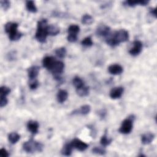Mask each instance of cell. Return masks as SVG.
<instances>
[{
  "mask_svg": "<svg viewBox=\"0 0 157 157\" xmlns=\"http://www.w3.org/2000/svg\"><path fill=\"white\" fill-rule=\"evenodd\" d=\"M155 138V135L152 133H147L143 135L141 137V141L142 143L144 145H147L150 144Z\"/></svg>",
  "mask_w": 157,
  "mask_h": 157,
  "instance_id": "cell-14",
  "label": "cell"
},
{
  "mask_svg": "<svg viewBox=\"0 0 157 157\" xmlns=\"http://www.w3.org/2000/svg\"><path fill=\"white\" fill-rule=\"evenodd\" d=\"M110 31H111V29L109 27L106 26V25H103V26L100 27L97 29L96 33L99 36L107 37L110 34Z\"/></svg>",
  "mask_w": 157,
  "mask_h": 157,
  "instance_id": "cell-15",
  "label": "cell"
},
{
  "mask_svg": "<svg viewBox=\"0 0 157 157\" xmlns=\"http://www.w3.org/2000/svg\"><path fill=\"white\" fill-rule=\"evenodd\" d=\"M68 96V92L66 90H60L59 92H58L56 98L57 101L60 103H63L67 101V98Z\"/></svg>",
  "mask_w": 157,
  "mask_h": 157,
  "instance_id": "cell-16",
  "label": "cell"
},
{
  "mask_svg": "<svg viewBox=\"0 0 157 157\" xmlns=\"http://www.w3.org/2000/svg\"><path fill=\"white\" fill-rule=\"evenodd\" d=\"M112 139H109L107 137V136H106V135L103 136L101 138V140H100V143H101V144L104 146V147H106L107 145H109L111 142H112Z\"/></svg>",
  "mask_w": 157,
  "mask_h": 157,
  "instance_id": "cell-28",
  "label": "cell"
},
{
  "mask_svg": "<svg viewBox=\"0 0 157 157\" xmlns=\"http://www.w3.org/2000/svg\"><path fill=\"white\" fill-rule=\"evenodd\" d=\"M0 155L2 157H7L9 156V154L4 148H1V149L0 150Z\"/></svg>",
  "mask_w": 157,
  "mask_h": 157,
  "instance_id": "cell-36",
  "label": "cell"
},
{
  "mask_svg": "<svg viewBox=\"0 0 157 157\" xmlns=\"http://www.w3.org/2000/svg\"><path fill=\"white\" fill-rule=\"evenodd\" d=\"M148 3V1H145V0H140V1H132V0H128V1H126L124 4L127 6H130V7H134L137 4L142 5V6H145Z\"/></svg>",
  "mask_w": 157,
  "mask_h": 157,
  "instance_id": "cell-18",
  "label": "cell"
},
{
  "mask_svg": "<svg viewBox=\"0 0 157 157\" xmlns=\"http://www.w3.org/2000/svg\"><path fill=\"white\" fill-rule=\"evenodd\" d=\"M39 72V67L37 66H33L30 68L28 70V76L30 80L36 79Z\"/></svg>",
  "mask_w": 157,
  "mask_h": 157,
  "instance_id": "cell-13",
  "label": "cell"
},
{
  "mask_svg": "<svg viewBox=\"0 0 157 157\" xmlns=\"http://www.w3.org/2000/svg\"><path fill=\"white\" fill-rule=\"evenodd\" d=\"M29 87L31 90H35L38 87V82L36 79H31L29 83Z\"/></svg>",
  "mask_w": 157,
  "mask_h": 157,
  "instance_id": "cell-32",
  "label": "cell"
},
{
  "mask_svg": "<svg viewBox=\"0 0 157 157\" xmlns=\"http://www.w3.org/2000/svg\"><path fill=\"white\" fill-rule=\"evenodd\" d=\"M72 83L74 86L76 88V89L79 88L84 85V83L83 80H82L80 77H75L72 80Z\"/></svg>",
  "mask_w": 157,
  "mask_h": 157,
  "instance_id": "cell-25",
  "label": "cell"
},
{
  "mask_svg": "<svg viewBox=\"0 0 157 157\" xmlns=\"http://www.w3.org/2000/svg\"><path fill=\"white\" fill-rule=\"evenodd\" d=\"M0 3H1V6L4 11H7L9 9L11 4L10 2L9 1H7V0H5V1H1Z\"/></svg>",
  "mask_w": 157,
  "mask_h": 157,
  "instance_id": "cell-33",
  "label": "cell"
},
{
  "mask_svg": "<svg viewBox=\"0 0 157 157\" xmlns=\"http://www.w3.org/2000/svg\"><path fill=\"white\" fill-rule=\"evenodd\" d=\"M56 60L52 56H46L44 58L43 60V64L44 67L47 68L48 70H51L52 69L55 63Z\"/></svg>",
  "mask_w": 157,
  "mask_h": 157,
  "instance_id": "cell-9",
  "label": "cell"
},
{
  "mask_svg": "<svg viewBox=\"0 0 157 157\" xmlns=\"http://www.w3.org/2000/svg\"><path fill=\"white\" fill-rule=\"evenodd\" d=\"M135 120L134 115H130L127 119L124 120L122 125L119 130V131L122 134L127 135L131 133L133 129V123Z\"/></svg>",
  "mask_w": 157,
  "mask_h": 157,
  "instance_id": "cell-4",
  "label": "cell"
},
{
  "mask_svg": "<svg viewBox=\"0 0 157 157\" xmlns=\"http://www.w3.org/2000/svg\"><path fill=\"white\" fill-rule=\"evenodd\" d=\"M71 144L73 147V148H75L77 150L81 152L85 150L88 147V144H87L83 141H82L81 140L79 139H74V140H72Z\"/></svg>",
  "mask_w": 157,
  "mask_h": 157,
  "instance_id": "cell-7",
  "label": "cell"
},
{
  "mask_svg": "<svg viewBox=\"0 0 157 157\" xmlns=\"http://www.w3.org/2000/svg\"><path fill=\"white\" fill-rule=\"evenodd\" d=\"M23 148L27 153H33L35 151L41 152L43 150V145L40 143L35 141L31 139L28 141L23 143Z\"/></svg>",
  "mask_w": 157,
  "mask_h": 157,
  "instance_id": "cell-3",
  "label": "cell"
},
{
  "mask_svg": "<svg viewBox=\"0 0 157 157\" xmlns=\"http://www.w3.org/2000/svg\"><path fill=\"white\" fill-rule=\"evenodd\" d=\"M112 37L119 44H120V43L126 42L128 40L129 34L127 31L125 30H121L115 32Z\"/></svg>",
  "mask_w": 157,
  "mask_h": 157,
  "instance_id": "cell-5",
  "label": "cell"
},
{
  "mask_svg": "<svg viewBox=\"0 0 157 157\" xmlns=\"http://www.w3.org/2000/svg\"><path fill=\"white\" fill-rule=\"evenodd\" d=\"M124 89L122 87H115L111 90L110 92V97L112 99L120 98L123 95Z\"/></svg>",
  "mask_w": 157,
  "mask_h": 157,
  "instance_id": "cell-10",
  "label": "cell"
},
{
  "mask_svg": "<svg viewBox=\"0 0 157 157\" xmlns=\"http://www.w3.org/2000/svg\"><path fill=\"white\" fill-rule=\"evenodd\" d=\"M80 31V27L77 25H72L68 28V32L69 35H77Z\"/></svg>",
  "mask_w": 157,
  "mask_h": 157,
  "instance_id": "cell-26",
  "label": "cell"
},
{
  "mask_svg": "<svg viewBox=\"0 0 157 157\" xmlns=\"http://www.w3.org/2000/svg\"><path fill=\"white\" fill-rule=\"evenodd\" d=\"M27 128L33 135H36L38 132L39 123L36 121L30 120L27 123Z\"/></svg>",
  "mask_w": 157,
  "mask_h": 157,
  "instance_id": "cell-11",
  "label": "cell"
},
{
  "mask_svg": "<svg viewBox=\"0 0 157 157\" xmlns=\"http://www.w3.org/2000/svg\"><path fill=\"white\" fill-rule=\"evenodd\" d=\"M108 71L109 73L113 74V75H119V74L122 73L123 69L120 65L115 64L109 66L108 68Z\"/></svg>",
  "mask_w": 157,
  "mask_h": 157,
  "instance_id": "cell-12",
  "label": "cell"
},
{
  "mask_svg": "<svg viewBox=\"0 0 157 157\" xmlns=\"http://www.w3.org/2000/svg\"><path fill=\"white\" fill-rule=\"evenodd\" d=\"M73 147L72 146L71 144H67L63 147V149L61 150V153L63 155L65 156H69L71 155L72 150Z\"/></svg>",
  "mask_w": 157,
  "mask_h": 157,
  "instance_id": "cell-21",
  "label": "cell"
},
{
  "mask_svg": "<svg viewBox=\"0 0 157 157\" xmlns=\"http://www.w3.org/2000/svg\"><path fill=\"white\" fill-rule=\"evenodd\" d=\"M91 111V107L89 105H84L82 106L80 109L79 110H76L74 112V114H75L76 112L82 115H87L88 114H89V112Z\"/></svg>",
  "mask_w": 157,
  "mask_h": 157,
  "instance_id": "cell-22",
  "label": "cell"
},
{
  "mask_svg": "<svg viewBox=\"0 0 157 157\" xmlns=\"http://www.w3.org/2000/svg\"><path fill=\"white\" fill-rule=\"evenodd\" d=\"M106 112H104L103 110H102V111L100 112V113L99 114V115H100V116L101 118H103V119H104V117H105V115H106Z\"/></svg>",
  "mask_w": 157,
  "mask_h": 157,
  "instance_id": "cell-38",
  "label": "cell"
},
{
  "mask_svg": "<svg viewBox=\"0 0 157 157\" xmlns=\"http://www.w3.org/2000/svg\"><path fill=\"white\" fill-rule=\"evenodd\" d=\"M56 55L61 59L65 57L66 55H67V50L64 47H60L59 48H57L55 51Z\"/></svg>",
  "mask_w": 157,
  "mask_h": 157,
  "instance_id": "cell-27",
  "label": "cell"
},
{
  "mask_svg": "<svg viewBox=\"0 0 157 157\" xmlns=\"http://www.w3.org/2000/svg\"><path fill=\"white\" fill-rule=\"evenodd\" d=\"M76 92L78 95H79L80 96L85 97L88 95L89 94V88L88 87L84 85L83 87L76 89Z\"/></svg>",
  "mask_w": 157,
  "mask_h": 157,
  "instance_id": "cell-20",
  "label": "cell"
},
{
  "mask_svg": "<svg viewBox=\"0 0 157 157\" xmlns=\"http://www.w3.org/2000/svg\"><path fill=\"white\" fill-rule=\"evenodd\" d=\"M20 138V136L15 132H12V133H10L8 136V139H9V142L12 144H15L17 143Z\"/></svg>",
  "mask_w": 157,
  "mask_h": 157,
  "instance_id": "cell-19",
  "label": "cell"
},
{
  "mask_svg": "<svg viewBox=\"0 0 157 157\" xmlns=\"http://www.w3.org/2000/svg\"><path fill=\"white\" fill-rule=\"evenodd\" d=\"M17 28L18 24L17 23L8 22L6 24L5 31L9 35L11 41H17L22 36V33L17 31Z\"/></svg>",
  "mask_w": 157,
  "mask_h": 157,
  "instance_id": "cell-2",
  "label": "cell"
},
{
  "mask_svg": "<svg viewBox=\"0 0 157 157\" xmlns=\"http://www.w3.org/2000/svg\"><path fill=\"white\" fill-rule=\"evenodd\" d=\"M46 19H42L38 23V30L35 38L41 43H44L48 36L47 28L48 27Z\"/></svg>",
  "mask_w": 157,
  "mask_h": 157,
  "instance_id": "cell-1",
  "label": "cell"
},
{
  "mask_svg": "<svg viewBox=\"0 0 157 157\" xmlns=\"http://www.w3.org/2000/svg\"><path fill=\"white\" fill-rule=\"evenodd\" d=\"M64 68V64L62 61H56L52 69H51L52 72L54 74L55 78L56 80L60 79V75L63 72Z\"/></svg>",
  "mask_w": 157,
  "mask_h": 157,
  "instance_id": "cell-6",
  "label": "cell"
},
{
  "mask_svg": "<svg viewBox=\"0 0 157 157\" xmlns=\"http://www.w3.org/2000/svg\"><path fill=\"white\" fill-rule=\"evenodd\" d=\"M150 12L153 16L156 17V8H152V9H150Z\"/></svg>",
  "mask_w": 157,
  "mask_h": 157,
  "instance_id": "cell-37",
  "label": "cell"
},
{
  "mask_svg": "<svg viewBox=\"0 0 157 157\" xmlns=\"http://www.w3.org/2000/svg\"><path fill=\"white\" fill-rule=\"evenodd\" d=\"M143 44L139 41H135L133 43V47L129 51V53L132 56H137L142 51Z\"/></svg>",
  "mask_w": 157,
  "mask_h": 157,
  "instance_id": "cell-8",
  "label": "cell"
},
{
  "mask_svg": "<svg viewBox=\"0 0 157 157\" xmlns=\"http://www.w3.org/2000/svg\"><path fill=\"white\" fill-rule=\"evenodd\" d=\"M26 7L28 11L35 13L37 12V7L33 1H27L26 2Z\"/></svg>",
  "mask_w": 157,
  "mask_h": 157,
  "instance_id": "cell-23",
  "label": "cell"
},
{
  "mask_svg": "<svg viewBox=\"0 0 157 157\" xmlns=\"http://www.w3.org/2000/svg\"><path fill=\"white\" fill-rule=\"evenodd\" d=\"M93 22V17L89 14H85L82 17V23L85 25H90Z\"/></svg>",
  "mask_w": 157,
  "mask_h": 157,
  "instance_id": "cell-24",
  "label": "cell"
},
{
  "mask_svg": "<svg viewBox=\"0 0 157 157\" xmlns=\"http://www.w3.org/2000/svg\"><path fill=\"white\" fill-rule=\"evenodd\" d=\"M92 152L95 154H98L103 155L106 154V150L104 149L103 148L100 147H95L92 149Z\"/></svg>",
  "mask_w": 157,
  "mask_h": 157,
  "instance_id": "cell-30",
  "label": "cell"
},
{
  "mask_svg": "<svg viewBox=\"0 0 157 157\" xmlns=\"http://www.w3.org/2000/svg\"><path fill=\"white\" fill-rule=\"evenodd\" d=\"M1 100H0V107H3L7 105L8 101L6 98V96H0Z\"/></svg>",
  "mask_w": 157,
  "mask_h": 157,
  "instance_id": "cell-34",
  "label": "cell"
},
{
  "mask_svg": "<svg viewBox=\"0 0 157 157\" xmlns=\"http://www.w3.org/2000/svg\"><path fill=\"white\" fill-rule=\"evenodd\" d=\"M47 34L48 35L51 36H56L58 34H59L60 29L56 25H48L47 28Z\"/></svg>",
  "mask_w": 157,
  "mask_h": 157,
  "instance_id": "cell-17",
  "label": "cell"
},
{
  "mask_svg": "<svg viewBox=\"0 0 157 157\" xmlns=\"http://www.w3.org/2000/svg\"><path fill=\"white\" fill-rule=\"evenodd\" d=\"M11 90L6 86H3L0 88V95L1 96H6L8 94L10 93Z\"/></svg>",
  "mask_w": 157,
  "mask_h": 157,
  "instance_id": "cell-31",
  "label": "cell"
},
{
  "mask_svg": "<svg viewBox=\"0 0 157 157\" xmlns=\"http://www.w3.org/2000/svg\"><path fill=\"white\" fill-rule=\"evenodd\" d=\"M68 41L70 43H75L77 40V35H68Z\"/></svg>",
  "mask_w": 157,
  "mask_h": 157,
  "instance_id": "cell-35",
  "label": "cell"
},
{
  "mask_svg": "<svg viewBox=\"0 0 157 157\" xmlns=\"http://www.w3.org/2000/svg\"><path fill=\"white\" fill-rule=\"evenodd\" d=\"M81 44L82 46L85 47H90L93 45V41L91 37H87L82 40Z\"/></svg>",
  "mask_w": 157,
  "mask_h": 157,
  "instance_id": "cell-29",
  "label": "cell"
}]
</instances>
